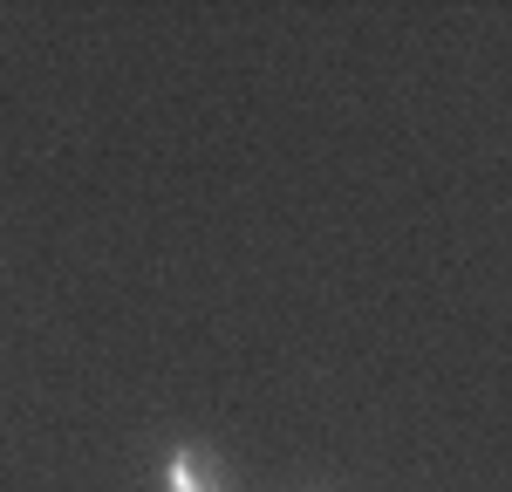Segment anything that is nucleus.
I'll return each mask as SVG.
<instances>
[{
  "instance_id": "f257e3e1",
  "label": "nucleus",
  "mask_w": 512,
  "mask_h": 492,
  "mask_svg": "<svg viewBox=\"0 0 512 492\" xmlns=\"http://www.w3.org/2000/svg\"><path fill=\"white\" fill-rule=\"evenodd\" d=\"M164 492H226L219 458H212L205 445H178L171 458H164Z\"/></svg>"
}]
</instances>
